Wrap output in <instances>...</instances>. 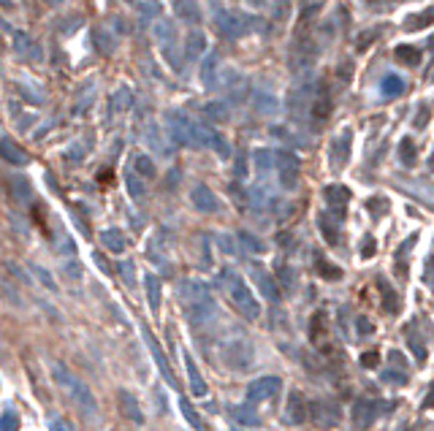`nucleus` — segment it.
Instances as JSON below:
<instances>
[{"label":"nucleus","instance_id":"47","mask_svg":"<svg viewBox=\"0 0 434 431\" xmlns=\"http://www.w3.org/2000/svg\"><path fill=\"white\" fill-rule=\"evenodd\" d=\"M233 431H245V429H233Z\"/></svg>","mask_w":434,"mask_h":431},{"label":"nucleus","instance_id":"17","mask_svg":"<svg viewBox=\"0 0 434 431\" xmlns=\"http://www.w3.org/2000/svg\"><path fill=\"white\" fill-rule=\"evenodd\" d=\"M147 255H150V260H153L157 269H163L166 274L171 272V266H169V255H166V242H163V236H160V233L150 239V244H147Z\"/></svg>","mask_w":434,"mask_h":431},{"label":"nucleus","instance_id":"10","mask_svg":"<svg viewBox=\"0 0 434 431\" xmlns=\"http://www.w3.org/2000/svg\"><path fill=\"white\" fill-rule=\"evenodd\" d=\"M250 274L256 279L258 293H261L269 304H277V301H280V285H277V279L272 277L263 266H256V263H250Z\"/></svg>","mask_w":434,"mask_h":431},{"label":"nucleus","instance_id":"16","mask_svg":"<svg viewBox=\"0 0 434 431\" xmlns=\"http://www.w3.org/2000/svg\"><path fill=\"white\" fill-rule=\"evenodd\" d=\"M318 228H320V233H323V242H329L332 247L339 244V228H342V220H336V217L329 214V212H320V214H318Z\"/></svg>","mask_w":434,"mask_h":431},{"label":"nucleus","instance_id":"31","mask_svg":"<svg viewBox=\"0 0 434 431\" xmlns=\"http://www.w3.org/2000/svg\"><path fill=\"white\" fill-rule=\"evenodd\" d=\"M0 431H20V415L11 407L3 409V429Z\"/></svg>","mask_w":434,"mask_h":431},{"label":"nucleus","instance_id":"1","mask_svg":"<svg viewBox=\"0 0 434 431\" xmlns=\"http://www.w3.org/2000/svg\"><path fill=\"white\" fill-rule=\"evenodd\" d=\"M179 304L185 312V320L190 329H206L217 318V304L209 290V285L199 279H182L177 288Z\"/></svg>","mask_w":434,"mask_h":431},{"label":"nucleus","instance_id":"39","mask_svg":"<svg viewBox=\"0 0 434 431\" xmlns=\"http://www.w3.org/2000/svg\"><path fill=\"white\" fill-rule=\"evenodd\" d=\"M383 93L385 95H399V93H402V81L396 77H388L383 81Z\"/></svg>","mask_w":434,"mask_h":431},{"label":"nucleus","instance_id":"18","mask_svg":"<svg viewBox=\"0 0 434 431\" xmlns=\"http://www.w3.org/2000/svg\"><path fill=\"white\" fill-rule=\"evenodd\" d=\"M144 293H147L150 309L157 315V312H160V304H163V285H160L157 274H150V272L144 274Z\"/></svg>","mask_w":434,"mask_h":431},{"label":"nucleus","instance_id":"23","mask_svg":"<svg viewBox=\"0 0 434 431\" xmlns=\"http://www.w3.org/2000/svg\"><path fill=\"white\" fill-rule=\"evenodd\" d=\"M415 242H418V233H412V236H408L399 247H396V253H394V260H396V272H399V277L405 279L408 277V269H405V258H408V253H412V247H415Z\"/></svg>","mask_w":434,"mask_h":431},{"label":"nucleus","instance_id":"28","mask_svg":"<svg viewBox=\"0 0 434 431\" xmlns=\"http://www.w3.org/2000/svg\"><path fill=\"white\" fill-rule=\"evenodd\" d=\"M117 274L123 277V282H125L128 288H136L139 277H136V266H133V260H120V263H117Z\"/></svg>","mask_w":434,"mask_h":431},{"label":"nucleus","instance_id":"38","mask_svg":"<svg viewBox=\"0 0 434 431\" xmlns=\"http://www.w3.org/2000/svg\"><path fill=\"white\" fill-rule=\"evenodd\" d=\"M378 363H380V353L378 350H369V353L361 355V366L364 369H378Z\"/></svg>","mask_w":434,"mask_h":431},{"label":"nucleus","instance_id":"22","mask_svg":"<svg viewBox=\"0 0 434 431\" xmlns=\"http://www.w3.org/2000/svg\"><path fill=\"white\" fill-rule=\"evenodd\" d=\"M315 272L323 279H329V282H339V279H342V269L334 266L329 258H323V255H318V253H315Z\"/></svg>","mask_w":434,"mask_h":431},{"label":"nucleus","instance_id":"20","mask_svg":"<svg viewBox=\"0 0 434 431\" xmlns=\"http://www.w3.org/2000/svg\"><path fill=\"white\" fill-rule=\"evenodd\" d=\"M231 418H233V423H242V426H261V418H258V412L253 409L250 405H233L228 409Z\"/></svg>","mask_w":434,"mask_h":431},{"label":"nucleus","instance_id":"4","mask_svg":"<svg viewBox=\"0 0 434 431\" xmlns=\"http://www.w3.org/2000/svg\"><path fill=\"white\" fill-rule=\"evenodd\" d=\"M396 409V402H380V399H366V396H361L353 402V409H350V421H353V426L361 431H366L378 418H383L388 412H394Z\"/></svg>","mask_w":434,"mask_h":431},{"label":"nucleus","instance_id":"15","mask_svg":"<svg viewBox=\"0 0 434 431\" xmlns=\"http://www.w3.org/2000/svg\"><path fill=\"white\" fill-rule=\"evenodd\" d=\"M378 290H380V304H383L385 312H388V315H399L402 299H399V293L394 290V285L385 277H378Z\"/></svg>","mask_w":434,"mask_h":431},{"label":"nucleus","instance_id":"19","mask_svg":"<svg viewBox=\"0 0 434 431\" xmlns=\"http://www.w3.org/2000/svg\"><path fill=\"white\" fill-rule=\"evenodd\" d=\"M101 244L109 253H125L128 250V239L120 228H106L101 233Z\"/></svg>","mask_w":434,"mask_h":431},{"label":"nucleus","instance_id":"24","mask_svg":"<svg viewBox=\"0 0 434 431\" xmlns=\"http://www.w3.org/2000/svg\"><path fill=\"white\" fill-rule=\"evenodd\" d=\"M193 206L201 209V212H217V201H215L212 190L204 187V185H199V187L193 190Z\"/></svg>","mask_w":434,"mask_h":431},{"label":"nucleus","instance_id":"5","mask_svg":"<svg viewBox=\"0 0 434 431\" xmlns=\"http://www.w3.org/2000/svg\"><path fill=\"white\" fill-rule=\"evenodd\" d=\"M223 358H226V366L228 369H247L250 363H253V345H250V339L247 336H242V334H236V336H231L228 342L223 345Z\"/></svg>","mask_w":434,"mask_h":431},{"label":"nucleus","instance_id":"9","mask_svg":"<svg viewBox=\"0 0 434 431\" xmlns=\"http://www.w3.org/2000/svg\"><path fill=\"white\" fill-rule=\"evenodd\" d=\"M307 418H309V405L304 402V396L299 391H290L288 393V402H285V409H282V423L302 426Z\"/></svg>","mask_w":434,"mask_h":431},{"label":"nucleus","instance_id":"35","mask_svg":"<svg viewBox=\"0 0 434 431\" xmlns=\"http://www.w3.org/2000/svg\"><path fill=\"white\" fill-rule=\"evenodd\" d=\"M424 282H426L429 293L434 296V253H429V258H426V269H424Z\"/></svg>","mask_w":434,"mask_h":431},{"label":"nucleus","instance_id":"21","mask_svg":"<svg viewBox=\"0 0 434 431\" xmlns=\"http://www.w3.org/2000/svg\"><path fill=\"white\" fill-rule=\"evenodd\" d=\"M309 339H312L315 347H323V342H326V318H323V312H315L309 318Z\"/></svg>","mask_w":434,"mask_h":431},{"label":"nucleus","instance_id":"33","mask_svg":"<svg viewBox=\"0 0 434 431\" xmlns=\"http://www.w3.org/2000/svg\"><path fill=\"white\" fill-rule=\"evenodd\" d=\"M30 269H33V274H36V277L44 282V288H47V290H57V285H54V277H52L47 269H41V266H36V263H33Z\"/></svg>","mask_w":434,"mask_h":431},{"label":"nucleus","instance_id":"11","mask_svg":"<svg viewBox=\"0 0 434 431\" xmlns=\"http://www.w3.org/2000/svg\"><path fill=\"white\" fill-rule=\"evenodd\" d=\"M323 198H326V206H329V214H334L336 220H345L348 201H350V190L342 187V185H329L323 190Z\"/></svg>","mask_w":434,"mask_h":431},{"label":"nucleus","instance_id":"2","mask_svg":"<svg viewBox=\"0 0 434 431\" xmlns=\"http://www.w3.org/2000/svg\"><path fill=\"white\" fill-rule=\"evenodd\" d=\"M217 282H220L223 293L231 299V304L236 306L247 320H258V318H261L258 299L253 296V290H250V285L245 282V277H242L233 266H223L220 274H217Z\"/></svg>","mask_w":434,"mask_h":431},{"label":"nucleus","instance_id":"12","mask_svg":"<svg viewBox=\"0 0 434 431\" xmlns=\"http://www.w3.org/2000/svg\"><path fill=\"white\" fill-rule=\"evenodd\" d=\"M117 405H120V412H123L128 421H133L136 426H141V423H144L141 405H139V399H136L130 391H125V388H120V391H117Z\"/></svg>","mask_w":434,"mask_h":431},{"label":"nucleus","instance_id":"34","mask_svg":"<svg viewBox=\"0 0 434 431\" xmlns=\"http://www.w3.org/2000/svg\"><path fill=\"white\" fill-rule=\"evenodd\" d=\"M396 57L402 60V65H418V52H415V49L399 47V49H396Z\"/></svg>","mask_w":434,"mask_h":431},{"label":"nucleus","instance_id":"3","mask_svg":"<svg viewBox=\"0 0 434 431\" xmlns=\"http://www.w3.org/2000/svg\"><path fill=\"white\" fill-rule=\"evenodd\" d=\"M52 377L57 380V385L77 402V407L90 418V421H95L98 418V402H95V396H93V391L84 385V382L79 380L77 375L65 366V363H60V361H52Z\"/></svg>","mask_w":434,"mask_h":431},{"label":"nucleus","instance_id":"44","mask_svg":"<svg viewBox=\"0 0 434 431\" xmlns=\"http://www.w3.org/2000/svg\"><path fill=\"white\" fill-rule=\"evenodd\" d=\"M402 160H405V163H412V160H415V147H412L410 141H402Z\"/></svg>","mask_w":434,"mask_h":431},{"label":"nucleus","instance_id":"30","mask_svg":"<svg viewBox=\"0 0 434 431\" xmlns=\"http://www.w3.org/2000/svg\"><path fill=\"white\" fill-rule=\"evenodd\" d=\"M383 382H388V385H408V380H410V372H405V369H385L383 375Z\"/></svg>","mask_w":434,"mask_h":431},{"label":"nucleus","instance_id":"45","mask_svg":"<svg viewBox=\"0 0 434 431\" xmlns=\"http://www.w3.org/2000/svg\"><path fill=\"white\" fill-rule=\"evenodd\" d=\"M93 258H95V263H98V269H101V272H106V274L111 272V269H109V260H106V258H103L101 253H95Z\"/></svg>","mask_w":434,"mask_h":431},{"label":"nucleus","instance_id":"41","mask_svg":"<svg viewBox=\"0 0 434 431\" xmlns=\"http://www.w3.org/2000/svg\"><path fill=\"white\" fill-rule=\"evenodd\" d=\"M231 242H233L231 236H217V247H220L223 253L236 255V253H239V244H231Z\"/></svg>","mask_w":434,"mask_h":431},{"label":"nucleus","instance_id":"7","mask_svg":"<svg viewBox=\"0 0 434 431\" xmlns=\"http://www.w3.org/2000/svg\"><path fill=\"white\" fill-rule=\"evenodd\" d=\"M282 391V380L277 375H263L247 385V402L250 405H261V402H269L274 399Z\"/></svg>","mask_w":434,"mask_h":431},{"label":"nucleus","instance_id":"36","mask_svg":"<svg viewBox=\"0 0 434 431\" xmlns=\"http://www.w3.org/2000/svg\"><path fill=\"white\" fill-rule=\"evenodd\" d=\"M356 329H358V336H372V334H375V323H372L369 318L358 315V318H356Z\"/></svg>","mask_w":434,"mask_h":431},{"label":"nucleus","instance_id":"32","mask_svg":"<svg viewBox=\"0 0 434 431\" xmlns=\"http://www.w3.org/2000/svg\"><path fill=\"white\" fill-rule=\"evenodd\" d=\"M125 185H128V193L133 196V201H141V198H144V185L139 182L136 174H128V177H125Z\"/></svg>","mask_w":434,"mask_h":431},{"label":"nucleus","instance_id":"25","mask_svg":"<svg viewBox=\"0 0 434 431\" xmlns=\"http://www.w3.org/2000/svg\"><path fill=\"white\" fill-rule=\"evenodd\" d=\"M277 169H280V182L285 187H293L296 185V160L288 157V155H280L277 157Z\"/></svg>","mask_w":434,"mask_h":431},{"label":"nucleus","instance_id":"37","mask_svg":"<svg viewBox=\"0 0 434 431\" xmlns=\"http://www.w3.org/2000/svg\"><path fill=\"white\" fill-rule=\"evenodd\" d=\"M391 363H394L396 369H405V372H408V369H410L408 358H405V355H402V353H399V350H388V366H391Z\"/></svg>","mask_w":434,"mask_h":431},{"label":"nucleus","instance_id":"43","mask_svg":"<svg viewBox=\"0 0 434 431\" xmlns=\"http://www.w3.org/2000/svg\"><path fill=\"white\" fill-rule=\"evenodd\" d=\"M49 431H74V426H71V421H68V418H52Z\"/></svg>","mask_w":434,"mask_h":431},{"label":"nucleus","instance_id":"46","mask_svg":"<svg viewBox=\"0 0 434 431\" xmlns=\"http://www.w3.org/2000/svg\"><path fill=\"white\" fill-rule=\"evenodd\" d=\"M424 409H429V407H434V385H429V391H426V399H424Z\"/></svg>","mask_w":434,"mask_h":431},{"label":"nucleus","instance_id":"13","mask_svg":"<svg viewBox=\"0 0 434 431\" xmlns=\"http://www.w3.org/2000/svg\"><path fill=\"white\" fill-rule=\"evenodd\" d=\"M185 369H187V382H190V391H193V396L196 399H204L206 393H209V388H206V380L201 377V372H199V363L193 361V355L185 353Z\"/></svg>","mask_w":434,"mask_h":431},{"label":"nucleus","instance_id":"40","mask_svg":"<svg viewBox=\"0 0 434 431\" xmlns=\"http://www.w3.org/2000/svg\"><path fill=\"white\" fill-rule=\"evenodd\" d=\"M361 242H364V244H361V258H372V255L378 253V244H375L372 236H364Z\"/></svg>","mask_w":434,"mask_h":431},{"label":"nucleus","instance_id":"42","mask_svg":"<svg viewBox=\"0 0 434 431\" xmlns=\"http://www.w3.org/2000/svg\"><path fill=\"white\" fill-rule=\"evenodd\" d=\"M136 169H139L144 177H153L155 174V166L147 160V157H144V155H139V157H136Z\"/></svg>","mask_w":434,"mask_h":431},{"label":"nucleus","instance_id":"8","mask_svg":"<svg viewBox=\"0 0 434 431\" xmlns=\"http://www.w3.org/2000/svg\"><path fill=\"white\" fill-rule=\"evenodd\" d=\"M141 339H144V345H147V347H150V353H153L155 363H157V369H160V377H163V380L177 391V377H174V372H171V366H169V361H166V353H163L160 342L155 339V334L147 329V326H141Z\"/></svg>","mask_w":434,"mask_h":431},{"label":"nucleus","instance_id":"26","mask_svg":"<svg viewBox=\"0 0 434 431\" xmlns=\"http://www.w3.org/2000/svg\"><path fill=\"white\" fill-rule=\"evenodd\" d=\"M277 282H280L282 288L290 293V290L299 285V277H296V272H293L288 263H282V266H277Z\"/></svg>","mask_w":434,"mask_h":431},{"label":"nucleus","instance_id":"6","mask_svg":"<svg viewBox=\"0 0 434 431\" xmlns=\"http://www.w3.org/2000/svg\"><path fill=\"white\" fill-rule=\"evenodd\" d=\"M309 418L315 421V426L318 429H334V426H339V421H342V409L339 405L329 399V396H323V399H315V402H309Z\"/></svg>","mask_w":434,"mask_h":431},{"label":"nucleus","instance_id":"14","mask_svg":"<svg viewBox=\"0 0 434 431\" xmlns=\"http://www.w3.org/2000/svg\"><path fill=\"white\" fill-rule=\"evenodd\" d=\"M405 336H408V345H410V353L415 355L418 363H426V342L421 336V329H418V320H410L405 326Z\"/></svg>","mask_w":434,"mask_h":431},{"label":"nucleus","instance_id":"27","mask_svg":"<svg viewBox=\"0 0 434 431\" xmlns=\"http://www.w3.org/2000/svg\"><path fill=\"white\" fill-rule=\"evenodd\" d=\"M179 409H182V415H185V421H187V423H190L193 429H196V431H204V423H201V415H199V412H196V409L190 407V402H187L185 396L179 399Z\"/></svg>","mask_w":434,"mask_h":431},{"label":"nucleus","instance_id":"29","mask_svg":"<svg viewBox=\"0 0 434 431\" xmlns=\"http://www.w3.org/2000/svg\"><path fill=\"white\" fill-rule=\"evenodd\" d=\"M236 239L242 242V247H245V250H250V253H256V255H261L263 250H266V247H263V242H261L258 236H253V233H247V230H242Z\"/></svg>","mask_w":434,"mask_h":431}]
</instances>
